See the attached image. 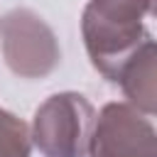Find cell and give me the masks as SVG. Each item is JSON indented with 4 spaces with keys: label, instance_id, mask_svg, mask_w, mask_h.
Here are the masks:
<instances>
[{
    "label": "cell",
    "instance_id": "obj_5",
    "mask_svg": "<svg viewBox=\"0 0 157 157\" xmlns=\"http://www.w3.org/2000/svg\"><path fill=\"white\" fill-rule=\"evenodd\" d=\"M115 83L142 115H157V39L147 37L120 66Z\"/></svg>",
    "mask_w": 157,
    "mask_h": 157
},
{
    "label": "cell",
    "instance_id": "obj_4",
    "mask_svg": "<svg viewBox=\"0 0 157 157\" xmlns=\"http://www.w3.org/2000/svg\"><path fill=\"white\" fill-rule=\"evenodd\" d=\"M86 157H157V130L130 103H105L96 115Z\"/></svg>",
    "mask_w": 157,
    "mask_h": 157
},
{
    "label": "cell",
    "instance_id": "obj_7",
    "mask_svg": "<svg viewBox=\"0 0 157 157\" xmlns=\"http://www.w3.org/2000/svg\"><path fill=\"white\" fill-rule=\"evenodd\" d=\"M147 12H150V15L157 20V0H150V7H147Z\"/></svg>",
    "mask_w": 157,
    "mask_h": 157
},
{
    "label": "cell",
    "instance_id": "obj_1",
    "mask_svg": "<svg viewBox=\"0 0 157 157\" xmlns=\"http://www.w3.org/2000/svg\"><path fill=\"white\" fill-rule=\"evenodd\" d=\"M150 0H88L81 15V37L91 66L110 83L125 59L150 37L142 17Z\"/></svg>",
    "mask_w": 157,
    "mask_h": 157
},
{
    "label": "cell",
    "instance_id": "obj_6",
    "mask_svg": "<svg viewBox=\"0 0 157 157\" xmlns=\"http://www.w3.org/2000/svg\"><path fill=\"white\" fill-rule=\"evenodd\" d=\"M32 140L22 118L0 108V157H29Z\"/></svg>",
    "mask_w": 157,
    "mask_h": 157
},
{
    "label": "cell",
    "instance_id": "obj_3",
    "mask_svg": "<svg viewBox=\"0 0 157 157\" xmlns=\"http://www.w3.org/2000/svg\"><path fill=\"white\" fill-rule=\"evenodd\" d=\"M0 52L7 69L27 81L47 78L61 64L54 29L29 7L7 10L0 17Z\"/></svg>",
    "mask_w": 157,
    "mask_h": 157
},
{
    "label": "cell",
    "instance_id": "obj_2",
    "mask_svg": "<svg viewBox=\"0 0 157 157\" xmlns=\"http://www.w3.org/2000/svg\"><path fill=\"white\" fill-rule=\"evenodd\" d=\"M96 108L76 91L52 93L32 118L29 140L42 157H86Z\"/></svg>",
    "mask_w": 157,
    "mask_h": 157
}]
</instances>
